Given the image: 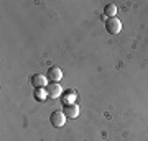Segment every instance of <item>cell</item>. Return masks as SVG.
Here are the masks:
<instances>
[{
  "instance_id": "1",
  "label": "cell",
  "mask_w": 148,
  "mask_h": 141,
  "mask_svg": "<svg viewBox=\"0 0 148 141\" xmlns=\"http://www.w3.org/2000/svg\"><path fill=\"white\" fill-rule=\"evenodd\" d=\"M106 30L110 35H119L120 33V30H122V23H120V20L119 18H107V21H106Z\"/></svg>"
},
{
  "instance_id": "2",
  "label": "cell",
  "mask_w": 148,
  "mask_h": 141,
  "mask_svg": "<svg viewBox=\"0 0 148 141\" xmlns=\"http://www.w3.org/2000/svg\"><path fill=\"white\" fill-rule=\"evenodd\" d=\"M49 121H51V125L54 128H63L64 123H66V115H64L63 112H53L49 115Z\"/></svg>"
},
{
  "instance_id": "3",
  "label": "cell",
  "mask_w": 148,
  "mask_h": 141,
  "mask_svg": "<svg viewBox=\"0 0 148 141\" xmlns=\"http://www.w3.org/2000/svg\"><path fill=\"white\" fill-rule=\"evenodd\" d=\"M45 90H46V94L49 99H56V97H59V95L63 94V89H61V85L58 82L48 84L46 87H45Z\"/></svg>"
},
{
  "instance_id": "4",
  "label": "cell",
  "mask_w": 148,
  "mask_h": 141,
  "mask_svg": "<svg viewBox=\"0 0 148 141\" xmlns=\"http://www.w3.org/2000/svg\"><path fill=\"white\" fill-rule=\"evenodd\" d=\"M46 77L49 79L51 82H59V80L63 79V71H61L58 66H51V67L48 69Z\"/></svg>"
},
{
  "instance_id": "5",
  "label": "cell",
  "mask_w": 148,
  "mask_h": 141,
  "mask_svg": "<svg viewBox=\"0 0 148 141\" xmlns=\"http://www.w3.org/2000/svg\"><path fill=\"white\" fill-rule=\"evenodd\" d=\"M46 76H43V74H35L32 76V85L35 89H45L46 87Z\"/></svg>"
},
{
  "instance_id": "6",
  "label": "cell",
  "mask_w": 148,
  "mask_h": 141,
  "mask_svg": "<svg viewBox=\"0 0 148 141\" xmlns=\"http://www.w3.org/2000/svg\"><path fill=\"white\" fill-rule=\"evenodd\" d=\"M63 113H64L66 116H69V118H76V116L79 115V107H77V104H73V105H64Z\"/></svg>"
},
{
  "instance_id": "7",
  "label": "cell",
  "mask_w": 148,
  "mask_h": 141,
  "mask_svg": "<svg viewBox=\"0 0 148 141\" xmlns=\"http://www.w3.org/2000/svg\"><path fill=\"white\" fill-rule=\"evenodd\" d=\"M74 100H76V92H74V90H68V92L63 95V104L64 105H73Z\"/></svg>"
},
{
  "instance_id": "8",
  "label": "cell",
  "mask_w": 148,
  "mask_h": 141,
  "mask_svg": "<svg viewBox=\"0 0 148 141\" xmlns=\"http://www.w3.org/2000/svg\"><path fill=\"white\" fill-rule=\"evenodd\" d=\"M115 13H117L115 3H107L106 8H104V15L109 16V18H114V16H115Z\"/></svg>"
},
{
  "instance_id": "9",
  "label": "cell",
  "mask_w": 148,
  "mask_h": 141,
  "mask_svg": "<svg viewBox=\"0 0 148 141\" xmlns=\"http://www.w3.org/2000/svg\"><path fill=\"white\" fill-rule=\"evenodd\" d=\"M48 97L46 90L45 89H35V99L40 100V102H45V99Z\"/></svg>"
}]
</instances>
